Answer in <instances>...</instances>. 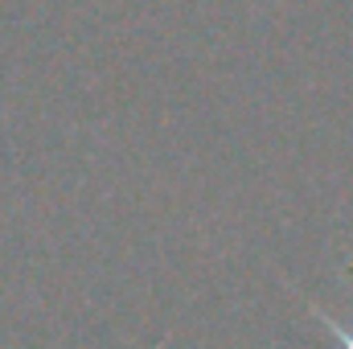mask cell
I'll use <instances>...</instances> for the list:
<instances>
[{
    "instance_id": "cell-1",
    "label": "cell",
    "mask_w": 353,
    "mask_h": 349,
    "mask_svg": "<svg viewBox=\"0 0 353 349\" xmlns=\"http://www.w3.org/2000/svg\"><path fill=\"white\" fill-rule=\"evenodd\" d=\"M325 325L333 329V337H337V346H341V349H353V333H345V329H341V325H337L333 317H325Z\"/></svg>"
}]
</instances>
